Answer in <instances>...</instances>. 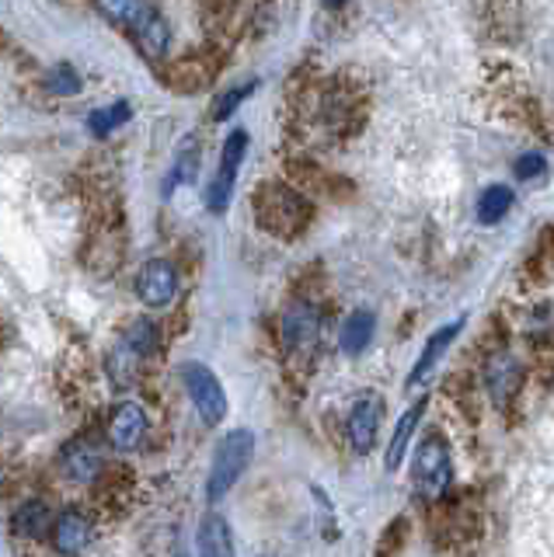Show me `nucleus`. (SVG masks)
Instances as JSON below:
<instances>
[{
  "instance_id": "nucleus-1",
  "label": "nucleus",
  "mask_w": 554,
  "mask_h": 557,
  "mask_svg": "<svg viewBox=\"0 0 554 557\" xmlns=\"http://www.w3.org/2000/svg\"><path fill=\"white\" fill-rule=\"evenodd\" d=\"M251 453H255V435L248 429H234L223 435L213 453L210 481H206V495H210V502H220L237 484V478L245 474L251 463Z\"/></svg>"
},
{
  "instance_id": "nucleus-2",
  "label": "nucleus",
  "mask_w": 554,
  "mask_h": 557,
  "mask_svg": "<svg viewBox=\"0 0 554 557\" xmlns=\"http://www.w3.org/2000/svg\"><path fill=\"white\" fill-rule=\"evenodd\" d=\"M255 213H258V220H262L266 231H272L275 237H293V234H300L307 226L310 206L293 188L266 185L262 191H258V199H255Z\"/></svg>"
},
{
  "instance_id": "nucleus-3",
  "label": "nucleus",
  "mask_w": 554,
  "mask_h": 557,
  "mask_svg": "<svg viewBox=\"0 0 554 557\" xmlns=\"http://www.w3.org/2000/svg\"><path fill=\"white\" fill-rule=\"evenodd\" d=\"M411 478H415V492L422 498H443L450 481H454V463H450V446L440 432L422 435V443L415 446V460H411Z\"/></svg>"
},
{
  "instance_id": "nucleus-4",
  "label": "nucleus",
  "mask_w": 554,
  "mask_h": 557,
  "mask_svg": "<svg viewBox=\"0 0 554 557\" xmlns=\"http://www.w3.org/2000/svg\"><path fill=\"white\" fill-rule=\"evenodd\" d=\"M182 380H185V391L193 397L196 411L202 414V422L220 425L223 414H227V394H223L217 373L202 362H188L182 370Z\"/></svg>"
},
{
  "instance_id": "nucleus-5",
  "label": "nucleus",
  "mask_w": 554,
  "mask_h": 557,
  "mask_svg": "<svg viewBox=\"0 0 554 557\" xmlns=\"http://www.w3.org/2000/svg\"><path fill=\"white\" fill-rule=\"evenodd\" d=\"M245 150H248V133L245 129H234L227 139H223L217 178H213L210 191H206V206H210L213 213H223V209H227L234 182H237V171H241V161H245Z\"/></svg>"
},
{
  "instance_id": "nucleus-6",
  "label": "nucleus",
  "mask_w": 554,
  "mask_h": 557,
  "mask_svg": "<svg viewBox=\"0 0 554 557\" xmlns=\"http://www.w3.org/2000/svg\"><path fill=\"white\" fill-rule=\"evenodd\" d=\"M380 422H384V400L377 394H362L349 408V418H345V432H349V443L356 453H370L377 446Z\"/></svg>"
},
{
  "instance_id": "nucleus-7",
  "label": "nucleus",
  "mask_w": 554,
  "mask_h": 557,
  "mask_svg": "<svg viewBox=\"0 0 554 557\" xmlns=\"http://www.w3.org/2000/svg\"><path fill=\"white\" fill-rule=\"evenodd\" d=\"M175 293H178V272L164 258L147 261L140 275H136V296H140L147 307H168L175 300Z\"/></svg>"
},
{
  "instance_id": "nucleus-8",
  "label": "nucleus",
  "mask_w": 554,
  "mask_h": 557,
  "mask_svg": "<svg viewBox=\"0 0 554 557\" xmlns=\"http://www.w3.org/2000/svg\"><path fill=\"white\" fill-rule=\"evenodd\" d=\"M519 383H524V370H519L516 356L509 352H495L484 362V391H489L495 408L513 405V397L519 394Z\"/></svg>"
},
{
  "instance_id": "nucleus-9",
  "label": "nucleus",
  "mask_w": 554,
  "mask_h": 557,
  "mask_svg": "<svg viewBox=\"0 0 554 557\" xmlns=\"http://www.w3.org/2000/svg\"><path fill=\"white\" fill-rule=\"evenodd\" d=\"M130 32H133L136 46L144 49V57L158 60V57H164V52H168L171 28L164 22V14L153 4H140V14H136L133 22H130Z\"/></svg>"
},
{
  "instance_id": "nucleus-10",
  "label": "nucleus",
  "mask_w": 554,
  "mask_h": 557,
  "mask_svg": "<svg viewBox=\"0 0 554 557\" xmlns=\"http://www.w3.org/2000/svg\"><path fill=\"white\" fill-rule=\"evenodd\" d=\"M460 327H464V313H460V318L450 321V324H440L436 331H432L429 342H426V348L419 352V359H415L411 373H408V383H411V387H419V383H422L432 370H436L440 356L446 352L450 345H454V338L460 335Z\"/></svg>"
},
{
  "instance_id": "nucleus-11",
  "label": "nucleus",
  "mask_w": 554,
  "mask_h": 557,
  "mask_svg": "<svg viewBox=\"0 0 554 557\" xmlns=\"http://www.w3.org/2000/svg\"><path fill=\"white\" fill-rule=\"evenodd\" d=\"M147 435V411L136 405V400H126L112 411V422H109V440L119 449H133L140 446V440Z\"/></svg>"
},
{
  "instance_id": "nucleus-12",
  "label": "nucleus",
  "mask_w": 554,
  "mask_h": 557,
  "mask_svg": "<svg viewBox=\"0 0 554 557\" xmlns=\"http://www.w3.org/2000/svg\"><path fill=\"white\" fill-rule=\"evenodd\" d=\"M321 331V313L310 304H293L283 318V342L290 348H310L318 342Z\"/></svg>"
},
{
  "instance_id": "nucleus-13",
  "label": "nucleus",
  "mask_w": 554,
  "mask_h": 557,
  "mask_svg": "<svg viewBox=\"0 0 554 557\" xmlns=\"http://www.w3.org/2000/svg\"><path fill=\"white\" fill-rule=\"evenodd\" d=\"M88 540H91V522H88V516L77 512V509H66V512L57 516L53 544H57L60 554L74 557V554H81L84 547H88Z\"/></svg>"
},
{
  "instance_id": "nucleus-14",
  "label": "nucleus",
  "mask_w": 554,
  "mask_h": 557,
  "mask_svg": "<svg viewBox=\"0 0 554 557\" xmlns=\"http://www.w3.org/2000/svg\"><path fill=\"white\" fill-rule=\"evenodd\" d=\"M422 411H426V397H419L402 418H397L394 435H391V443H387V457H384L387 470H397V467H402V460H405V453H408V443H411L415 425H419Z\"/></svg>"
},
{
  "instance_id": "nucleus-15",
  "label": "nucleus",
  "mask_w": 554,
  "mask_h": 557,
  "mask_svg": "<svg viewBox=\"0 0 554 557\" xmlns=\"http://www.w3.org/2000/svg\"><path fill=\"white\" fill-rule=\"evenodd\" d=\"M199 557H234V536L223 516H206L199 527Z\"/></svg>"
},
{
  "instance_id": "nucleus-16",
  "label": "nucleus",
  "mask_w": 554,
  "mask_h": 557,
  "mask_svg": "<svg viewBox=\"0 0 554 557\" xmlns=\"http://www.w3.org/2000/svg\"><path fill=\"white\" fill-rule=\"evenodd\" d=\"M63 470L71 481H95L98 470H101V457L98 449L88 440H77L63 449Z\"/></svg>"
},
{
  "instance_id": "nucleus-17",
  "label": "nucleus",
  "mask_w": 554,
  "mask_h": 557,
  "mask_svg": "<svg viewBox=\"0 0 554 557\" xmlns=\"http://www.w3.org/2000/svg\"><path fill=\"white\" fill-rule=\"evenodd\" d=\"M373 327H377V318H373L370 310H356V313H349V318H345V324H342V331H338L342 352H345V356H359L362 348L370 345Z\"/></svg>"
},
{
  "instance_id": "nucleus-18",
  "label": "nucleus",
  "mask_w": 554,
  "mask_h": 557,
  "mask_svg": "<svg viewBox=\"0 0 554 557\" xmlns=\"http://www.w3.org/2000/svg\"><path fill=\"white\" fill-rule=\"evenodd\" d=\"M11 527L19 536H42L49 527H57V522H53V512H49V505L36 498V502H25L22 509L14 512Z\"/></svg>"
},
{
  "instance_id": "nucleus-19",
  "label": "nucleus",
  "mask_w": 554,
  "mask_h": 557,
  "mask_svg": "<svg viewBox=\"0 0 554 557\" xmlns=\"http://www.w3.org/2000/svg\"><path fill=\"white\" fill-rule=\"evenodd\" d=\"M196 171H199V144H196V139H185V144L178 147V153H175V164H171L168 182H164V196H171L178 185L196 182Z\"/></svg>"
},
{
  "instance_id": "nucleus-20",
  "label": "nucleus",
  "mask_w": 554,
  "mask_h": 557,
  "mask_svg": "<svg viewBox=\"0 0 554 557\" xmlns=\"http://www.w3.org/2000/svg\"><path fill=\"white\" fill-rule=\"evenodd\" d=\"M509 206H513V188H506V185H489L478 196V220L484 226H492V223H498L502 216L509 213Z\"/></svg>"
},
{
  "instance_id": "nucleus-21",
  "label": "nucleus",
  "mask_w": 554,
  "mask_h": 557,
  "mask_svg": "<svg viewBox=\"0 0 554 557\" xmlns=\"http://www.w3.org/2000/svg\"><path fill=\"white\" fill-rule=\"evenodd\" d=\"M130 115H133L130 101L106 104V109H95V112L88 115V129H91V136H109V133H115L119 126H126Z\"/></svg>"
},
{
  "instance_id": "nucleus-22",
  "label": "nucleus",
  "mask_w": 554,
  "mask_h": 557,
  "mask_svg": "<svg viewBox=\"0 0 554 557\" xmlns=\"http://www.w3.org/2000/svg\"><path fill=\"white\" fill-rule=\"evenodd\" d=\"M46 87L53 95H63V98H71V95H81V87H84V81H81V74L74 66H66V63H60V66H53L49 70V77H46Z\"/></svg>"
},
{
  "instance_id": "nucleus-23",
  "label": "nucleus",
  "mask_w": 554,
  "mask_h": 557,
  "mask_svg": "<svg viewBox=\"0 0 554 557\" xmlns=\"http://www.w3.org/2000/svg\"><path fill=\"white\" fill-rule=\"evenodd\" d=\"M123 345L130 348V352H133L136 359H144V356L153 352V345H158V327H153L150 321H136V324L130 327V335H126Z\"/></svg>"
},
{
  "instance_id": "nucleus-24",
  "label": "nucleus",
  "mask_w": 554,
  "mask_h": 557,
  "mask_svg": "<svg viewBox=\"0 0 554 557\" xmlns=\"http://www.w3.org/2000/svg\"><path fill=\"white\" fill-rule=\"evenodd\" d=\"M255 91V81H248V84H241V87H231L227 95H220L217 101H213V119L220 122V119H227L241 101H245L248 95Z\"/></svg>"
},
{
  "instance_id": "nucleus-25",
  "label": "nucleus",
  "mask_w": 554,
  "mask_h": 557,
  "mask_svg": "<svg viewBox=\"0 0 554 557\" xmlns=\"http://www.w3.org/2000/svg\"><path fill=\"white\" fill-rule=\"evenodd\" d=\"M544 153H524V157H519V161H516V178H537V174H544Z\"/></svg>"
}]
</instances>
